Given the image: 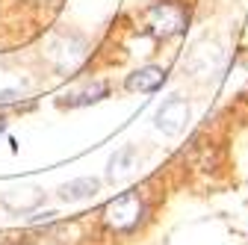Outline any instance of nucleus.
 I'll return each instance as SVG.
<instances>
[{
	"instance_id": "obj_1",
	"label": "nucleus",
	"mask_w": 248,
	"mask_h": 245,
	"mask_svg": "<svg viewBox=\"0 0 248 245\" xmlns=\"http://www.w3.org/2000/svg\"><path fill=\"white\" fill-rule=\"evenodd\" d=\"M145 213H148V207H145L142 192L139 189H127V192L115 195L104 207V225L109 230H115V233H133L142 225Z\"/></svg>"
},
{
	"instance_id": "obj_2",
	"label": "nucleus",
	"mask_w": 248,
	"mask_h": 245,
	"mask_svg": "<svg viewBox=\"0 0 248 245\" xmlns=\"http://www.w3.org/2000/svg\"><path fill=\"white\" fill-rule=\"evenodd\" d=\"M186 27V9L174 0H163V3H154L145 12V30L154 39H174L183 33Z\"/></svg>"
},
{
	"instance_id": "obj_3",
	"label": "nucleus",
	"mask_w": 248,
	"mask_h": 245,
	"mask_svg": "<svg viewBox=\"0 0 248 245\" xmlns=\"http://www.w3.org/2000/svg\"><path fill=\"white\" fill-rule=\"evenodd\" d=\"M86 39L77 33H59L50 45H47V59L59 68V71H74L83 59H86Z\"/></svg>"
},
{
	"instance_id": "obj_4",
	"label": "nucleus",
	"mask_w": 248,
	"mask_h": 245,
	"mask_svg": "<svg viewBox=\"0 0 248 245\" xmlns=\"http://www.w3.org/2000/svg\"><path fill=\"white\" fill-rule=\"evenodd\" d=\"M157 130L166 136H177L183 133L186 121H189V104H186L180 95H171L169 101H163V107L157 109Z\"/></svg>"
},
{
	"instance_id": "obj_5",
	"label": "nucleus",
	"mask_w": 248,
	"mask_h": 245,
	"mask_svg": "<svg viewBox=\"0 0 248 245\" xmlns=\"http://www.w3.org/2000/svg\"><path fill=\"white\" fill-rule=\"evenodd\" d=\"M163 83H166V68H160V65L136 68L133 74H127V80H124V86L130 92H157Z\"/></svg>"
},
{
	"instance_id": "obj_6",
	"label": "nucleus",
	"mask_w": 248,
	"mask_h": 245,
	"mask_svg": "<svg viewBox=\"0 0 248 245\" xmlns=\"http://www.w3.org/2000/svg\"><path fill=\"white\" fill-rule=\"evenodd\" d=\"M107 95H109V86L101 83V80H95V83H86L83 89L71 92V95H65V101H59V107H71V109H77V107L98 104V101H104Z\"/></svg>"
},
{
	"instance_id": "obj_7",
	"label": "nucleus",
	"mask_w": 248,
	"mask_h": 245,
	"mask_svg": "<svg viewBox=\"0 0 248 245\" xmlns=\"http://www.w3.org/2000/svg\"><path fill=\"white\" fill-rule=\"evenodd\" d=\"M98 186H101V180H95V177H77V180L62 183V186H59V198L65 204H77V201L92 198L98 192Z\"/></svg>"
},
{
	"instance_id": "obj_8",
	"label": "nucleus",
	"mask_w": 248,
	"mask_h": 245,
	"mask_svg": "<svg viewBox=\"0 0 248 245\" xmlns=\"http://www.w3.org/2000/svg\"><path fill=\"white\" fill-rule=\"evenodd\" d=\"M42 201H45V195L39 189H9V192H3V207L12 210V213H30Z\"/></svg>"
},
{
	"instance_id": "obj_9",
	"label": "nucleus",
	"mask_w": 248,
	"mask_h": 245,
	"mask_svg": "<svg viewBox=\"0 0 248 245\" xmlns=\"http://www.w3.org/2000/svg\"><path fill=\"white\" fill-rule=\"evenodd\" d=\"M136 157H139V151H136L133 145L118 148L115 154H112V160H109V166H107V177L115 180V177H121V174H127V171L136 166Z\"/></svg>"
},
{
	"instance_id": "obj_10",
	"label": "nucleus",
	"mask_w": 248,
	"mask_h": 245,
	"mask_svg": "<svg viewBox=\"0 0 248 245\" xmlns=\"http://www.w3.org/2000/svg\"><path fill=\"white\" fill-rule=\"evenodd\" d=\"M3 133H6V118L0 115V136H3Z\"/></svg>"
},
{
	"instance_id": "obj_11",
	"label": "nucleus",
	"mask_w": 248,
	"mask_h": 245,
	"mask_svg": "<svg viewBox=\"0 0 248 245\" xmlns=\"http://www.w3.org/2000/svg\"><path fill=\"white\" fill-rule=\"evenodd\" d=\"M18 245H27V242H18Z\"/></svg>"
}]
</instances>
